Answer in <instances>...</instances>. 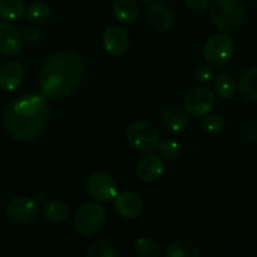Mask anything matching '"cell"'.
<instances>
[{
  "instance_id": "1",
  "label": "cell",
  "mask_w": 257,
  "mask_h": 257,
  "mask_svg": "<svg viewBox=\"0 0 257 257\" xmlns=\"http://www.w3.org/2000/svg\"><path fill=\"white\" fill-rule=\"evenodd\" d=\"M84 62L72 50L53 54L43 65L39 75L42 94L49 99H62L74 92L84 77Z\"/></svg>"
},
{
  "instance_id": "2",
  "label": "cell",
  "mask_w": 257,
  "mask_h": 257,
  "mask_svg": "<svg viewBox=\"0 0 257 257\" xmlns=\"http://www.w3.org/2000/svg\"><path fill=\"white\" fill-rule=\"evenodd\" d=\"M49 120V108L38 114H17L8 108L4 113V125L10 137L18 141H32L44 132Z\"/></svg>"
},
{
  "instance_id": "3",
  "label": "cell",
  "mask_w": 257,
  "mask_h": 257,
  "mask_svg": "<svg viewBox=\"0 0 257 257\" xmlns=\"http://www.w3.org/2000/svg\"><path fill=\"white\" fill-rule=\"evenodd\" d=\"M210 15L218 29L226 33L236 32L246 19V9L240 0H213Z\"/></svg>"
},
{
  "instance_id": "4",
  "label": "cell",
  "mask_w": 257,
  "mask_h": 257,
  "mask_svg": "<svg viewBox=\"0 0 257 257\" xmlns=\"http://www.w3.org/2000/svg\"><path fill=\"white\" fill-rule=\"evenodd\" d=\"M105 221V208L97 202H88L78 208L74 217V228L82 236H94L102 231Z\"/></svg>"
},
{
  "instance_id": "5",
  "label": "cell",
  "mask_w": 257,
  "mask_h": 257,
  "mask_svg": "<svg viewBox=\"0 0 257 257\" xmlns=\"http://www.w3.org/2000/svg\"><path fill=\"white\" fill-rule=\"evenodd\" d=\"M125 138L138 152L151 153L157 150L160 143V132L152 123L138 120L128 125L125 130Z\"/></svg>"
},
{
  "instance_id": "6",
  "label": "cell",
  "mask_w": 257,
  "mask_h": 257,
  "mask_svg": "<svg viewBox=\"0 0 257 257\" xmlns=\"http://www.w3.org/2000/svg\"><path fill=\"white\" fill-rule=\"evenodd\" d=\"M233 54V40L225 33L213 34L208 38L203 48V57L211 65L223 68Z\"/></svg>"
},
{
  "instance_id": "7",
  "label": "cell",
  "mask_w": 257,
  "mask_h": 257,
  "mask_svg": "<svg viewBox=\"0 0 257 257\" xmlns=\"http://www.w3.org/2000/svg\"><path fill=\"white\" fill-rule=\"evenodd\" d=\"M185 108L191 117L202 118L213 109L216 103L215 93L206 85H197L188 90L185 97Z\"/></svg>"
},
{
  "instance_id": "8",
  "label": "cell",
  "mask_w": 257,
  "mask_h": 257,
  "mask_svg": "<svg viewBox=\"0 0 257 257\" xmlns=\"http://www.w3.org/2000/svg\"><path fill=\"white\" fill-rule=\"evenodd\" d=\"M7 215L17 225H32L39 216V203L25 196L14 197L8 203Z\"/></svg>"
},
{
  "instance_id": "9",
  "label": "cell",
  "mask_w": 257,
  "mask_h": 257,
  "mask_svg": "<svg viewBox=\"0 0 257 257\" xmlns=\"http://www.w3.org/2000/svg\"><path fill=\"white\" fill-rule=\"evenodd\" d=\"M87 190L89 195L98 202H109L114 200L118 193V187L115 181L110 175L103 171L92 173L88 178Z\"/></svg>"
},
{
  "instance_id": "10",
  "label": "cell",
  "mask_w": 257,
  "mask_h": 257,
  "mask_svg": "<svg viewBox=\"0 0 257 257\" xmlns=\"http://www.w3.org/2000/svg\"><path fill=\"white\" fill-rule=\"evenodd\" d=\"M114 210L120 217L132 218L138 217L143 210V201L138 193L132 191H124V192L117 193L114 197Z\"/></svg>"
},
{
  "instance_id": "11",
  "label": "cell",
  "mask_w": 257,
  "mask_h": 257,
  "mask_svg": "<svg viewBox=\"0 0 257 257\" xmlns=\"http://www.w3.org/2000/svg\"><path fill=\"white\" fill-rule=\"evenodd\" d=\"M102 44L105 52L113 57L124 54L130 45V35L120 27H110L104 32Z\"/></svg>"
},
{
  "instance_id": "12",
  "label": "cell",
  "mask_w": 257,
  "mask_h": 257,
  "mask_svg": "<svg viewBox=\"0 0 257 257\" xmlns=\"http://www.w3.org/2000/svg\"><path fill=\"white\" fill-rule=\"evenodd\" d=\"M22 34L17 28L8 22H0V53L4 55H15L23 47Z\"/></svg>"
},
{
  "instance_id": "13",
  "label": "cell",
  "mask_w": 257,
  "mask_h": 257,
  "mask_svg": "<svg viewBox=\"0 0 257 257\" xmlns=\"http://www.w3.org/2000/svg\"><path fill=\"white\" fill-rule=\"evenodd\" d=\"M25 77V69L19 62H8L0 68V88L13 92L20 87Z\"/></svg>"
},
{
  "instance_id": "14",
  "label": "cell",
  "mask_w": 257,
  "mask_h": 257,
  "mask_svg": "<svg viewBox=\"0 0 257 257\" xmlns=\"http://www.w3.org/2000/svg\"><path fill=\"white\" fill-rule=\"evenodd\" d=\"M147 17L151 24L160 30H168L175 24V13L170 5L163 2L151 4L147 10Z\"/></svg>"
},
{
  "instance_id": "15",
  "label": "cell",
  "mask_w": 257,
  "mask_h": 257,
  "mask_svg": "<svg viewBox=\"0 0 257 257\" xmlns=\"http://www.w3.org/2000/svg\"><path fill=\"white\" fill-rule=\"evenodd\" d=\"M165 171L162 158L155 155H147L137 166V176L143 182H153L162 176Z\"/></svg>"
},
{
  "instance_id": "16",
  "label": "cell",
  "mask_w": 257,
  "mask_h": 257,
  "mask_svg": "<svg viewBox=\"0 0 257 257\" xmlns=\"http://www.w3.org/2000/svg\"><path fill=\"white\" fill-rule=\"evenodd\" d=\"M161 124L171 132H182L190 124L188 114L180 108H170L161 114Z\"/></svg>"
},
{
  "instance_id": "17",
  "label": "cell",
  "mask_w": 257,
  "mask_h": 257,
  "mask_svg": "<svg viewBox=\"0 0 257 257\" xmlns=\"http://www.w3.org/2000/svg\"><path fill=\"white\" fill-rule=\"evenodd\" d=\"M113 14L118 22L131 24L138 18L140 8L135 0H115L113 4Z\"/></svg>"
},
{
  "instance_id": "18",
  "label": "cell",
  "mask_w": 257,
  "mask_h": 257,
  "mask_svg": "<svg viewBox=\"0 0 257 257\" xmlns=\"http://www.w3.org/2000/svg\"><path fill=\"white\" fill-rule=\"evenodd\" d=\"M238 92L243 99L257 102V68L243 73L238 82Z\"/></svg>"
},
{
  "instance_id": "19",
  "label": "cell",
  "mask_w": 257,
  "mask_h": 257,
  "mask_svg": "<svg viewBox=\"0 0 257 257\" xmlns=\"http://www.w3.org/2000/svg\"><path fill=\"white\" fill-rule=\"evenodd\" d=\"M25 14L24 0H0V18L8 22H17Z\"/></svg>"
},
{
  "instance_id": "20",
  "label": "cell",
  "mask_w": 257,
  "mask_h": 257,
  "mask_svg": "<svg viewBox=\"0 0 257 257\" xmlns=\"http://www.w3.org/2000/svg\"><path fill=\"white\" fill-rule=\"evenodd\" d=\"M43 213H44V217L49 222L62 223L67 220L68 215H69V210H68V206L64 202L53 200L45 203L44 208H43Z\"/></svg>"
},
{
  "instance_id": "21",
  "label": "cell",
  "mask_w": 257,
  "mask_h": 257,
  "mask_svg": "<svg viewBox=\"0 0 257 257\" xmlns=\"http://www.w3.org/2000/svg\"><path fill=\"white\" fill-rule=\"evenodd\" d=\"M133 252L138 257H157L161 252V246L155 238L141 237L136 241Z\"/></svg>"
},
{
  "instance_id": "22",
  "label": "cell",
  "mask_w": 257,
  "mask_h": 257,
  "mask_svg": "<svg viewBox=\"0 0 257 257\" xmlns=\"http://www.w3.org/2000/svg\"><path fill=\"white\" fill-rule=\"evenodd\" d=\"M167 257H197L200 256V250L196 245L188 241H175L166 248Z\"/></svg>"
},
{
  "instance_id": "23",
  "label": "cell",
  "mask_w": 257,
  "mask_h": 257,
  "mask_svg": "<svg viewBox=\"0 0 257 257\" xmlns=\"http://www.w3.org/2000/svg\"><path fill=\"white\" fill-rule=\"evenodd\" d=\"M215 90L222 99H231L236 94L237 90V84L236 80L231 77L230 74H220L216 78L215 82Z\"/></svg>"
},
{
  "instance_id": "24",
  "label": "cell",
  "mask_w": 257,
  "mask_h": 257,
  "mask_svg": "<svg viewBox=\"0 0 257 257\" xmlns=\"http://www.w3.org/2000/svg\"><path fill=\"white\" fill-rule=\"evenodd\" d=\"M27 18L33 24H43L50 18V8L45 3H34L28 9Z\"/></svg>"
},
{
  "instance_id": "25",
  "label": "cell",
  "mask_w": 257,
  "mask_h": 257,
  "mask_svg": "<svg viewBox=\"0 0 257 257\" xmlns=\"http://www.w3.org/2000/svg\"><path fill=\"white\" fill-rule=\"evenodd\" d=\"M88 257H117L118 252L114 246L104 240H99L93 242L87 250Z\"/></svg>"
},
{
  "instance_id": "26",
  "label": "cell",
  "mask_w": 257,
  "mask_h": 257,
  "mask_svg": "<svg viewBox=\"0 0 257 257\" xmlns=\"http://www.w3.org/2000/svg\"><path fill=\"white\" fill-rule=\"evenodd\" d=\"M201 127L210 135H217V133L222 132L223 128H225V120L221 115L208 113L207 115L203 117L202 122H201Z\"/></svg>"
},
{
  "instance_id": "27",
  "label": "cell",
  "mask_w": 257,
  "mask_h": 257,
  "mask_svg": "<svg viewBox=\"0 0 257 257\" xmlns=\"http://www.w3.org/2000/svg\"><path fill=\"white\" fill-rule=\"evenodd\" d=\"M160 157L167 161H175L180 156V145L172 140L161 141L157 146Z\"/></svg>"
},
{
  "instance_id": "28",
  "label": "cell",
  "mask_w": 257,
  "mask_h": 257,
  "mask_svg": "<svg viewBox=\"0 0 257 257\" xmlns=\"http://www.w3.org/2000/svg\"><path fill=\"white\" fill-rule=\"evenodd\" d=\"M195 77L198 82L206 84V83H210L212 80L213 72L207 65H198L195 69Z\"/></svg>"
},
{
  "instance_id": "29",
  "label": "cell",
  "mask_w": 257,
  "mask_h": 257,
  "mask_svg": "<svg viewBox=\"0 0 257 257\" xmlns=\"http://www.w3.org/2000/svg\"><path fill=\"white\" fill-rule=\"evenodd\" d=\"M22 37L23 39L27 40L28 43H34L40 39V37H42V32H40V29L37 27V25L32 24L24 28Z\"/></svg>"
},
{
  "instance_id": "30",
  "label": "cell",
  "mask_w": 257,
  "mask_h": 257,
  "mask_svg": "<svg viewBox=\"0 0 257 257\" xmlns=\"http://www.w3.org/2000/svg\"><path fill=\"white\" fill-rule=\"evenodd\" d=\"M211 2H212V0H185L186 5H187L190 9L196 10V12L205 10L206 8L210 7Z\"/></svg>"
},
{
  "instance_id": "31",
  "label": "cell",
  "mask_w": 257,
  "mask_h": 257,
  "mask_svg": "<svg viewBox=\"0 0 257 257\" xmlns=\"http://www.w3.org/2000/svg\"><path fill=\"white\" fill-rule=\"evenodd\" d=\"M141 2H145V3H147V2H152V0H141Z\"/></svg>"
}]
</instances>
